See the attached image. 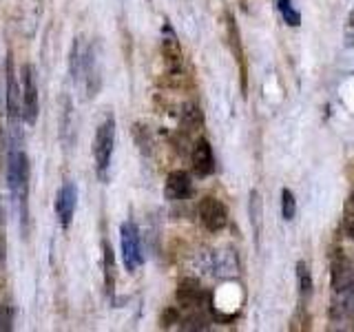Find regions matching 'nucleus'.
Returning <instances> with one entry per match:
<instances>
[{
	"label": "nucleus",
	"instance_id": "obj_1",
	"mask_svg": "<svg viewBox=\"0 0 354 332\" xmlns=\"http://www.w3.org/2000/svg\"><path fill=\"white\" fill-rule=\"evenodd\" d=\"M7 180L11 193L18 197L22 219H27V184H29V160L25 151L20 149V144H14L9 153V169H7Z\"/></svg>",
	"mask_w": 354,
	"mask_h": 332
},
{
	"label": "nucleus",
	"instance_id": "obj_2",
	"mask_svg": "<svg viewBox=\"0 0 354 332\" xmlns=\"http://www.w3.org/2000/svg\"><path fill=\"white\" fill-rule=\"evenodd\" d=\"M115 147V122L113 118H109L104 124H100L95 131V142H93V155H95V164H97V173L104 177L109 164H111V155H113Z\"/></svg>",
	"mask_w": 354,
	"mask_h": 332
},
{
	"label": "nucleus",
	"instance_id": "obj_3",
	"mask_svg": "<svg viewBox=\"0 0 354 332\" xmlns=\"http://www.w3.org/2000/svg\"><path fill=\"white\" fill-rule=\"evenodd\" d=\"M120 239H122V259L129 273H136L142 266V246H140V235L133 221H124L120 226Z\"/></svg>",
	"mask_w": 354,
	"mask_h": 332
},
{
	"label": "nucleus",
	"instance_id": "obj_4",
	"mask_svg": "<svg viewBox=\"0 0 354 332\" xmlns=\"http://www.w3.org/2000/svg\"><path fill=\"white\" fill-rule=\"evenodd\" d=\"M22 120L29 124H36L38 120V91H36V80H33V69L25 66L22 69Z\"/></svg>",
	"mask_w": 354,
	"mask_h": 332
},
{
	"label": "nucleus",
	"instance_id": "obj_5",
	"mask_svg": "<svg viewBox=\"0 0 354 332\" xmlns=\"http://www.w3.org/2000/svg\"><path fill=\"white\" fill-rule=\"evenodd\" d=\"M199 219H202V224L208 228V230H221L226 226L228 221V210L226 206L219 202L215 197H206L202 199V204H199Z\"/></svg>",
	"mask_w": 354,
	"mask_h": 332
},
{
	"label": "nucleus",
	"instance_id": "obj_6",
	"mask_svg": "<svg viewBox=\"0 0 354 332\" xmlns=\"http://www.w3.org/2000/svg\"><path fill=\"white\" fill-rule=\"evenodd\" d=\"M75 204H77V191L73 182H64L60 193H58V202H55V210H58V219L62 228L71 226V219L75 213Z\"/></svg>",
	"mask_w": 354,
	"mask_h": 332
},
{
	"label": "nucleus",
	"instance_id": "obj_7",
	"mask_svg": "<svg viewBox=\"0 0 354 332\" xmlns=\"http://www.w3.org/2000/svg\"><path fill=\"white\" fill-rule=\"evenodd\" d=\"M193 169L197 175H210L215 171V158H213V149H210L208 140H197L195 149H193Z\"/></svg>",
	"mask_w": 354,
	"mask_h": 332
},
{
	"label": "nucleus",
	"instance_id": "obj_8",
	"mask_svg": "<svg viewBox=\"0 0 354 332\" xmlns=\"http://www.w3.org/2000/svg\"><path fill=\"white\" fill-rule=\"evenodd\" d=\"M354 286V264L348 259H339L332 268V288L337 293H346Z\"/></svg>",
	"mask_w": 354,
	"mask_h": 332
},
{
	"label": "nucleus",
	"instance_id": "obj_9",
	"mask_svg": "<svg viewBox=\"0 0 354 332\" xmlns=\"http://www.w3.org/2000/svg\"><path fill=\"white\" fill-rule=\"evenodd\" d=\"M191 193V177L184 171H173L166 177V197L169 199H182Z\"/></svg>",
	"mask_w": 354,
	"mask_h": 332
},
{
	"label": "nucleus",
	"instance_id": "obj_10",
	"mask_svg": "<svg viewBox=\"0 0 354 332\" xmlns=\"http://www.w3.org/2000/svg\"><path fill=\"white\" fill-rule=\"evenodd\" d=\"M202 299H204L202 288H199V284L193 282V279L182 282L180 288H177V302H180L182 306H186V308L199 306V302H202Z\"/></svg>",
	"mask_w": 354,
	"mask_h": 332
},
{
	"label": "nucleus",
	"instance_id": "obj_11",
	"mask_svg": "<svg viewBox=\"0 0 354 332\" xmlns=\"http://www.w3.org/2000/svg\"><path fill=\"white\" fill-rule=\"evenodd\" d=\"M166 31V38L162 42V53H164V58H166V64L171 66V71L175 69H180V64H182V51H180V44H177L175 36H173V31H171V36H169V29L164 27Z\"/></svg>",
	"mask_w": 354,
	"mask_h": 332
},
{
	"label": "nucleus",
	"instance_id": "obj_12",
	"mask_svg": "<svg viewBox=\"0 0 354 332\" xmlns=\"http://www.w3.org/2000/svg\"><path fill=\"white\" fill-rule=\"evenodd\" d=\"M104 277H106V288L111 293L115 286V257H113V248H111L109 241H104Z\"/></svg>",
	"mask_w": 354,
	"mask_h": 332
},
{
	"label": "nucleus",
	"instance_id": "obj_13",
	"mask_svg": "<svg viewBox=\"0 0 354 332\" xmlns=\"http://www.w3.org/2000/svg\"><path fill=\"white\" fill-rule=\"evenodd\" d=\"M297 284H299V293L304 297L313 293V275H310V268L304 261L297 264Z\"/></svg>",
	"mask_w": 354,
	"mask_h": 332
},
{
	"label": "nucleus",
	"instance_id": "obj_14",
	"mask_svg": "<svg viewBox=\"0 0 354 332\" xmlns=\"http://www.w3.org/2000/svg\"><path fill=\"white\" fill-rule=\"evenodd\" d=\"M297 213V202H295V195L292 191H288V188H283L281 191V215L286 221H290Z\"/></svg>",
	"mask_w": 354,
	"mask_h": 332
},
{
	"label": "nucleus",
	"instance_id": "obj_15",
	"mask_svg": "<svg viewBox=\"0 0 354 332\" xmlns=\"http://www.w3.org/2000/svg\"><path fill=\"white\" fill-rule=\"evenodd\" d=\"M279 11H281L283 20H286L290 27H297L299 22H301V18H299V14L295 11V7L290 5V0H279Z\"/></svg>",
	"mask_w": 354,
	"mask_h": 332
},
{
	"label": "nucleus",
	"instance_id": "obj_16",
	"mask_svg": "<svg viewBox=\"0 0 354 332\" xmlns=\"http://www.w3.org/2000/svg\"><path fill=\"white\" fill-rule=\"evenodd\" d=\"M250 215H252V226L254 230L259 232V221H261V202H259V193L257 191H252L250 195Z\"/></svg>",
	"mask_w": 354,
	"mask_h": 332
},
{
	"label": "nucleus",
	"instance_id": "obj_17",
	"mask_svg": "<svg viewBox=\"0 0 354 332\" xmlns=\"http://www.w3.org/2000/svg\"><path fill=\"white\" fill-rule=\"evenodd\" d=\"M228 38H230L232 49H235V53L241 58V49H239V33H237V25H235V20H232V16H228Z\"/></svg>",
	"mask_w": 354,
	"mask_h": 332
},
{
	"label": "nucleus",
	"instance_id": "obj_18",
	"mask_svg": "<svg viewBox=\"0 0 354 332\" xmlns=\"http://www.w3.org/2000/svg\"><path fill=\"white\" fill-rule=\"evenodd\" d=\"M14 328V317H11L9 306H0V332H9Z\"/></svg>",
	"mask_w": 354,
	"mask_h": 332
},
{
	"label": "nucleus",
	"instance_id": "obj_19",
	"mask_svg": "<svg viewBox=\"0 0 354 332\" xmlns=\"http://www.w3.org/2000/svg\"><path fill=\"white\" fill-rule=\"evenodd\" d=\"M348 235H350V237L354 239V219H352L350 224H348Z\"/></svg>",
	"mask_w": 354,
	"mask_h": 332
}]
</instances>
